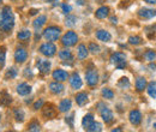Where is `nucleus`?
Masks as SVG:
<instances>
[{
	"instance_id": "f704fd0d",
	"label": "nucleus",
	"mask_w": 156,
	"mask_h": 132,
	"mask_svg": "<svg viewBox=\"0 0 156 132\" xmlns=\"http://www.w3.org/2000/svg\"><path fill=\"white\" fill-rule=\"evenodd\" d=\"M15 118L17 121H23L24 120V112L22 109H16L15 111Z\"/></svg>"
},
{
	"instance_id": "9b49d317",
	"label": "nucleus",
	"mask_w": 156,
	"mask_h": 132,
	"mask_svg": "<svg viewBox=\"0 0 156 132\" xmlns=\"http://www.w3.org/2000/svg\"><path fill=\"white\" fill-rule=\"evenodd\" d=\"M70 84H71V87L73 88V89H80L82 88V79H80V77L79 75H77L76 72L73 73V75L70 77Z\"/></svg>"
},
{
	"instance_id": "c756f323",
	"label": "nucleus",
	"mask_w": 156,
	"mask_h": 132,
	"mask_svg": "<svg viewBox=\"0 0 156 132\" xmlns=\"http://www.w3.org/2000/svg\"><path fill=\"white\" fill-rule=\"evenodd\" d=\"M130 80L126 78V77H122L119 82H118V87H120L121 89H127V88H130Z\"/></svg>"
},
{
	"instance_id": "aec40b11",
	"label": "nucleus",
	"mask_w": 156,
	"mask_h": 132,
	"mask_svg": "<svg viewBox=\"0 0 156 132\" xmlns=\"http://www.w3.org/2000/svg\"><path fill=\"white\" fill-rule=\"evenodd\" d=\"M76 102L78 106H84L88 102V95L85 93H78L76 95Z\"/></svg>"
},
{
	"instance_id": "7ed1b4c3",
	"label": "nucleus",
	"mask_w": 156,
	"mask_h": 132,
	"mask_svg": "<svg viewBox=\"0 0 156 132\" xmlns=\"http://www.w3.org/2000/svg\"><path fill=\"white\" fill-rule=\"evenodd\" d=\"M98 109L100 114H101V116H102V119L106 121V124H111L113 120H114V115H113V112L108 108V107H106L102 102H100L98 105Z\"/></svg>"
},
{
	"instance_id": "b1692460",
	"label": "nucleus",
	"mask_w": 156,
	"mask_h": 132,
	"mask_svg": "<svg viewBox=\"0 0 156 132\" xmlns=\"http://www.w3.org/2000/svg\"><path fill=\"white\" fill-rule=\"evenodd\" d=\"M47 22V17L46 16H39L37 18L34 20V28L35 29H40L42 25H44Z\"/></svg>"
},
{
	"instance_id": "412c9836",
	"label": "nucleus",
	"mask_w": 156,
	"mask_h": 132,
	"mask_svg": "<svg viewBox=\"0 0 156 132\" xmlns=\"http://www.w3.org/2000/svg\"><path fill=\"white\" fill-rule=\"evenodd\" d=\"M147 88V79L143 77H138L136 80V89L138 91H143Z\"/></svg>"
},
{
	"instance_id": "a878e982",
	"label": "nucleus",
	"mask_w": 156,
	"mask_h": 132,
	"mask_svg": "<svg viewBox=\"0 0 156 132\" xmlns=\"http://www.w3.org/2000/svg\"><path fill=\"white\" fill-rule=\"evenodd\" d=\"M148 94L149 96H151L153 98H156V83L155 82H150L148 84Z\"/></svg>"
},
{
	"instance_id": "09e8293b",
	"label": "nucleus",
	"mask_w": 156,
	"mask_h": 132,
	"mask_svg": "<svg viewBox=\"0 0 156 132\" xmlns=\"http://www.w3.org/2000/svg\"><path fill=\"white\" fill-rule=\"evenodd\" d=\"M119 132V131H121V129H114V130H113V132Z\"/></svg>"
},
{
	"instance_id": "4468645a",
	"label": "nucleus",
	"mask_w": 156,
	"mask_h": 132,
	"mask_svg": "<svg viewBox=\"0 0 156 132\" xmlns=\"http://www.w3.org/2000/svg\"><path fill=\"white\" fill-rule=\"evenodd\" d=\"M43 115L48 119H53L55 115H57V111L55 108L52 106V105H48V106H44L43 107Z\"/></svg>"
},
{
	"instance_id": "1a4fd4ad",
	"label": "nucleus",
	"mask_w": 156,
	"mask_h": 132,
	"mask_svg": "<svg viewBox=\"0 0 156 132\" xmlns=\"http://www.w3.org/2000/svg\"><path fill=\"white\" fill-rule=\"evenodd\" d=\"M129 119H130V123L132 125H139L140 121H142V114L138 109H133L130 112V115H129Z\"/></svg>"
},
{
	"instance_id": "e433bc0d",
	"label": "nucleus",
	"mask_w": 156,
	"mask_h": 132,
	"mask_svg": "<svg viewBox=\"0 0 156 132\" xmlns=\"http://www.w3.org/2000/svg\"><path fill=\"white\" fill-rule=\"evenodd\" d=\"M76 20H77V18L75 16H67V18H66V25L67 27H73L76 24Z\"/></svg>"
},
{
	"instance_id": "7c9ffc66",
	"label": "nucleus",
	"mask_w": 156,
	"mask_h": 132,
	"mask_svg": "<svg viewBox=\"0 0 156 132\" xmlns=\"http://www.w3.org/2000/svg\"><path fill=\"white\" fill-rule=\"evenodd\" d=\"M144 59H145L147 61H154L156 59V53L154 51H147V52L144 53Z\"/></svg>"
},
{
	"instance_id": "dca6fc26",
	"label": "nucleus",
	"mask_w": 156,
	"mask_h": 132,
	"mask_svg": "<svg viewBox=\"0 0 156 132\" xmlns=\"http://www.w3.org/2000/svg\"><path fill=\"white\" fill-rule=\"evenodd\" d=\"M96 37H98L100 41L108 42V41L112 40V35H111L108 31H106V30H98V33H96Z\"/></svg>"
},
{
	"instance_id": "49530a36",
	"label": "nucleus",
	"mask_w": 156,
	"mask_h": 132,
	"mask_svg": "<svg viewBox=\"0 0 156 132\" xmlns=\"http://www.w3.org/2000/svg\"><path fill=\"white\" fill-rule=\"evenodd\" d=\"M37 13V10H31L30 11V15H36Z\"/></svg>"
},
{
	"instance_id": "393cba45",
	"label": "nucleus",
	"mask_w": 156,
	"mask_h": 132,
	"mask_svg": "<svg viewBox=\"0 0 156 132\" xmlns=\"http://www.w3.org/2000/svg\"><path fill=\"white\" fill-rule=\"evenodd\" d=\"M88 57V49L85 45H79L78 46V58L79 59H85Z\"/></svg>"
},
{
	"instance_id": "f257e3e1",
	"label": "nucleus",
	"mask_w": 156,
	"mask_h": 132,
	"mask_svg": "<svg viewBox=\"0 0 156 132\" xmlns=\"http://www.w3.org/2000/svg\"><path fill=\"white\" fill-rule=\"evenodd\" d=\"M15 25V16L10 6H4L0 12V29L4 31H10Z\"/></svg>"
},
{
	"instance_id": "4c0bfd02",
	"label": "nucleus",
	"mask_w": 156,
	"mask_h": 132,
	"mask_svg": "<svg viewBox=\"0 0 156 132\" xmlns=\"http://www.w3.org/2000/svg\"><path fill=\"white\" fill-rule=\"evenodd\" d=\"M16 76H17V70H16L15 67H11V69L7 71V73H6V78L12 79V78H15Z\"/></svg>"
},
{
	"instance_id": "2eb2a0df",
	"label": "nucleus",
	"mask_w": 156,
	"mask_h": 132,
	"mask_svg": "<svg viewBox=\"0 0 156 132\" xmlns=\"http://www.w3.org/2000/svg\"><path fill=\"white\" fill-rule=\"evenodd\" d=\"M17 93L22 96H25V95H29L31 93V87L27 83H20V85L17 87Z\"/></svg>"
},
{
	"instance_id": "ea45409f",
	"label": "nucleus",
	"mask_w": 156,
	"mask_h": 132,
	"mask_svg": "<svg viewBox=\"0 0 156 132\" xmlns=\"http://www.w3.org/2000/svg\"><path fill=\"white\" fill-rule=\"evenodd\" d=\"M73 116H75V114H71V115L66 116V123L70 125V127H73Z\"/></svg>"
},
{
	"instance_id": "c03bdc74",
	"label": "nucleus",
	"mask_w": 156,
	"mask_h": 132,
	"mask_svg": "<svg viewBox=\"0 0 156 132\" xmlns=\"http://www.w3.org/2000/svg\"><path fill=\"white\" fill-rule=\"evenodd\" d=\"M111 22H112L113 24H117V22H118L117 17H112V18H111Z\"/></svg>"
},
{
	"instance_id": "a18cd8bd",
	"label": "nucleus",
	"mask_w": 156,
	"mask_h": 132,
	"mask_svg": "<svg viewBox=\"0 0 156 132\" xmlns=\"http://www.w3.org/2000/svg\"><path fill=\"white\" fill-rule=\"evenodd\" d=\"M148 4H156V0H145Z\"/></svg>"
},
{
	"instance_id": "603ef678",
	"label": "nucleus",
	"mask_w": 156,
	"mask_h": 132,
	"mask_svg": "<svg viewBox=\"0 0 156 132\" xmlns=\"http://www.w3.org/2000/svg\"><path fill=\"white\" fill-rule=\"evenodd\" d=\"M0 1H1V0H0Z\"/></svg>"
},
{
	"instance_id": "423d86ee",
	"label": "nucleus",
	"mask_w": 156,
	"mask_h": 132,
	"mask_svg": "<svg viewBox=\"0 0 156 132\" xmlns=\"http://www.w3.org/2000/svg\"><path fill=\"white\" fill-rule=\"evenodd\" d=\"M40 52L41 54L46 55V57H53L57 52V47L54 43L52 42H47V43H43L41 47H40Z\"/></svg>"
},
{
	"instance_id": "473e14b6",
	"label": "nucleus",
	"mask_w": 156,
	"mask_h": 132,
	"mask_svg": "<svg viewBox=\"0 0 156 132\" xmlns=\"http://www.w3.org/2000/svg\"><path fill=\"white\" fill-rule=\"evenodd\" d=\"M88 51H90L93 54H98V53H100V46L96 45L95 42H91V43L89 45V49H88Z\"/></svg>"
},
{
	"instance_id": "2f4dec72",
	"label": "nucleus",
	"mask_w": 156,
	"mask_h": 132,
	"mask_svg": "<svg viewBox=\"0 0 156 132\" xmlns=\"http://www.w3.org/2000/svg\"><path fill=\"white\" fill-rule=\"evenodd\" d=\"M102 96H103L105 98L112 100V98L114 97V93H113L111 89H108V88H105V89H102Z\"/></svg>"
},
{
	"instance_id": "72a5a7b5",
	"label": "nucleus",
	"mask_w": 156,
	"mask_h": 132,
	"mask_svg": "<svg viewBox=\"0 0 156 132\" xmlns=\"http://www.w3.org/2000/svg\"><path fill=\"white\" fill-rule=\"evenodd\" d=\"M129 43H130V45L138 46V45L142 43V38L139 37V36H131V37L129 38Z\"/></svg>"
},
{
	"instance_id": "bb28decb",
	"label": "nucleus",
	"mask_w": 156,
	"mask_h": 132,
	"mask_svg": "<svg viewBox=\"0 0 156 132\" xmlns=\"http://www.w3.org/2000/svg\"><path fill=\"white\" fill-rule=\"evenodd\" d=\"M11 102H12L11 96H10V95H7L6 93H4L2 96L0 97V105H1V106H9Z\"/></svg>"
},
{
	"instance_id": "5701e85b",
	"label": "nucleus",
	"mask_w": 156,
	"mask_h": 132,
	"mask_svg": "<svg viewBox=\"0 0 156 132\" xmlns=\"http://www.w3.org/2000/svg\"><path fill=\"white\" fill-rule=\"evenodd\" d=\"M59 58H60L61 60H72V59H73L71 51H69V49H62V51H60V52H59Z\"/></svg>"
},
{
	"instance_id": "cd10ccee",
	"label": "nucleus",
	"mask_w": 156,
	"mask_h": 132,
	"mask_svg": "<svg viewBox=\"0 0 156 132\" xmlns=\"http://www.w3.org/2000/svg\"><path fill=\"white\" fill-rule=\"evenodd\" d=\"M30 36H31V33L29 30H22V31L18 33V35H17L18 40H20V41H27V40L30 38Z\"/></svg>"
},
{
	"instance_id": "58836bf2",
	"label": "nucleus",
	"mask_w": 156,
	"mask_h": 132,
	"mask_svg": "<svg viewBox=\"0 0 156 132\" xmlns=\"http://www.w3.org/2000/svg\"><path fill=\"white\" fill-rule=\"evenodd\" d=\"M29 131H35V132L40 131V124L39 123H36V121L31 123V124L29 125Z\"/></svg>"
},
{
	"instance_id": "f03ea898",
	"label": "nucleus",
	"mask_w": 156,
	"mask_h": 132,
	"mask_svg": "<svg viewBox=\"0 0 156 132\" xmlns=\"http://www.w3.org/2000/svg\"><path fill=\"white\" fill-rule=\"evenodd\" d=\"M60 28L58 27H48V28H46L44 29V31H43V37L46 38L47 41H57L60 36Z\"/></svg>"
},
{
	"instance_id": "9d476101",
	"label": "nucleus",
	"mask_w": 156,
	"mask_h": 132,
	"mask_svg": "<svg viewBox=\"0 0 156 132\" xmlns=\"http://www.w3.org/2000/svg\"><path fill=\"white\" fill-rule=\"evenodd\" d=\"M138 16L140 18L144 19H150L156 16V10H151V9H140L138 12Z\"/></svg>"
},
{
	"instance_id": "f8f14e48",
	"label": "nucleus",
	"mask_w": 156,
	"mask_h": 132,
	"mask_svg": "<svg viewBox=\"0 0 156 132\" xmlns=\"http://www.w3.org/2000/svg\"><path fill=\"white\" fill-rule=\"evenodd\" d=\"M53 78L55 80H58V82H64V80H66L69 78V73L65 70H60L59 69V70H55L53 72Z\"/></svg>"
},
{
	"instance_id": "20e7f679",
	"label": "nucleus",
	"mask_w": 156,
	"mask_h": 132,
	"mask_svg": "<svg viewBox=\"0 0 156 132\" xmlns=\"http://www.w3.org/2000/svg\"><path fill=\"white\" fill-rule=\"evenodd\" d=\"M111 62L114 64L118 69H124L126 67V55L121 52H117V53H113L112 57H111Z\"/></svg>"
},
{
	"instance_id": "c85d7f7f",
	"label": "nucleus",
	"mask_w": 156,
	"mask_h": 132,
	"mask_svg": "<svg viewBox=\"0 0 156 132\" xmlns=\"http://www.w3.org/2000/svg\"><path fill=\"white\" fill-rule=\"evenodd\" d=\"M85 130H88V131H90V132H100V131H102V125L100 124V123H96V121H94L88 129H85Z\"/></svg>"
},
{
	"instance_id": "de8ad7c7",
	"label": "nucleus",
	"mask_w": 156,
	"mask_h": 132,
	"mask_svg": "<svg viewBox=\"0 0 156 132\" xmlns=\"http://www.w3.org/2000/svg\"><path fill=\"white\" fill-rule=\"evenodd\" d=\"M77 4L78 5H83L84 4V0H77Z\"/></svg>"
},
{
	"instance_id": "79ce46f5",
	"label": "nucleus",
	"mask_w": 156,
	"mask_h": 132,
	"mask_svg": "<svg viewBox=\"0 0 156 132\" xmlns=\"http://www.w3.org/2000/svg\"><path fill=\"white\" fill-rule=\"evenodd\" d=\"M42 106H43V101H42V100H40V101H37V102L34 105V109H39V108H42Z\"/></svg>"
},
{
	"instance_id": "4be33fe9",
	"label": "nucleus",
	"mask_w": 156,
	"mask_h": 132,
	"mask_svg": "<svg viewBox=\"0 0 156 132\" xmlns=\"http://www.w3.org/2000/svg\"><path fill=\"white\" fill-rule=\"evenodd\" d=\"M94 121H95V120H94V116H93L91 114H87V115L83 118V120H82V125H83L84 129H88Z\"/></svg>"
},
{
	"instance_id": "3c124183",
	"label": "nucleus",
	"mask_w": 156,
	"mask_h": 132,
	"mask_svg": "<svg viewBox=\"0 0 156 132\" xmlns=\"http://www.w3.org/2000/svg\"><path fill=\"white\" fill-rule=\"evenodd\" d=\"M154 127H155V129H156V124H154Z\"/></svg>"
},
{
	"instance_id": "f3484780",
	"label": "nucleus",
	"mask_w": 156,
	"mask_h": 132,
	"mask_svg": "<svg viewBox=\"0 0 156 132\" xmlns=\"http://www.w3.org/2000/svg\"><path fill=\"white\" fill-rule=\"evenodd\" d=\"M108 13H109V7L102 6V7H100L98 11L95 12V16H96V18H98V19H105L108 16Z\"/></svg>"
},
{
	"instance_id": "37998d69",
	"label": "nucleus",
	"mask_w": 156,
	"mask_h": 132,
	"mask_svg": "<svg viewBox=\"0 0 156 132\" xmlns=\"http://www.w3.org/2000/svg\"><path fill=\"white\" fill-rule=\"evenodd\" d=\"M24 75L27 76V77H28V76H30V77H33V72L30 71V69H25V72H24Z\"/></svg>"
},
{
	"instance_id": "0eeeda50",
	"label": "nucleus",
	"mask_w": 156,
	"mask_h": 132,
	"mask_svg": "<svg viewBox=\"0 0 156 132\" xmlns=\"http://www.w3.org/2000/svg\"><path fill=\"white\" fill-rule=\"evenodd\" d=\"M85 79H87V84L90 85V87H94L96 85L98 82V73L95 69H91V70H88L87 73H85Z\"/></svg>"
},
{
	"instance_id": "ddd939ff",
	"label": "nucleus",
	"mask_w": 156,
	"mask_h": 132,
	"mask_svg": "<svg viewBox=\"0 0 156 132\" xmlns=\"http://www.w3.org/2000/svg\"><path fill=\"white\" fill-rule=\"evenodd\" d=\"M27 58H28V53H27L25 49L18 48V49L16 51V53H15V59H16L17 62H20V64L24 62V61L27 60Z\"/></svg>"
},
{
	"instance_id": "a19ab883",
	"label": "nucleus",
	"mask_w": 156,
	"mask_h": 132,
	"mask_svg": "<svg viewBox=\"0 0 156 132\" xmlns=\"http://www.w3.org/2000/svg\"><path fill=\"white\" fill-rule=\"evenodd\" d=\"M61 7H62V12H64V13H69V12L71 11V6L67 5V4H62Z\"/></svg>"
},
{
	"instance_id": "39448f33",
	"label": "nucleus",
	"mask_w": 156,
	"mask_h": 132,
	"mask_svg": "<svg viewBox=\"0 0 156 132\" xmlns=\"http://www.w3.org/2000/svg\"><path fill=\"white\" fill-rule=\"evenodd\" d=\"M78 41V36L75 31H67L62 38H61V42L64 46L66 47H71V46H75Z\"/></svg>"
},
{
	"instance_id": "6ab92c4d",
	"label": "nucleus",
	"mask_w": 156,
	"mask_h": 132,
	"mask_svg": "<svg viewBox=\"0 0 156 132\" xmlns=\"http://www.w3.org/2000/svg\"><path fill=\"white\" fill-rule=\"evenodd\" d=\"M71 106H72L71 100L65 98V100H62V101L59 103V111H60V112H67V111H70Z\"/></svg>"
},
{
	"instance_id": "c9c22d12",
	"label": "nucleus",
	"mask_w": 156,
	"mask_h": 132,
	"mask_svg": "<svg viewBox=\"0 0 156 132\" xmlns=\"http://www.w3.org/2000/svg\"><path fill=\"white\" fill-rule=\"evenodd\" d=\"M5 57H6L5 48H1L0 49V69L4 67V65H5Z\"/></svg>"
},
{
	"instance_id": "6e6552de",
	"label": "nucleus",
	"mask_w": 156,
	"mask_h": 132,
	"mask_svg": "<svg viewBox=\"0 0 156 132\" xmlns=\"http://www.w3.org/2000/svg\"><path fill=\"white\" fill-rule=\"evenodd\" d=\"M36 66H37V69H39L40 72H41V73H43V75L48 73V72H49V70H51V62H49L48 60L39 59V61H37Z\"/></svg>"
},
{
	"instance_id": "a211bd4d",
	"label": "nucleus",
	"mask_w": 156,
	"mask_h": 132,
	"mask_svg": "<svg viewBox=\"0 0 156 132\" xmlns=\"http://www.w3.org/2000/svg\"><path fill=\"white\" fill-rule=\"evenodd\" d=\"M49 89H51V91L53 94H60L64 90V85L57 80V82H53V83L49 84Z\"/></svg>"
},
{
	"instance_id": "8fccbe9b",
	"label": "nucleus",
	"mask_w": 156,
	"mask_h": 132,
	"mask_svg": "<svg viewBox=\"0 0 156 132\" xmlns=\"http://www.w3.org/2000/svg\"><path fill=\"white\" fill-rule=\"evenodd\" d=\"M43 1H46V2H51V1H57V0H43Z\"/></svg>"
}]
</instances>
